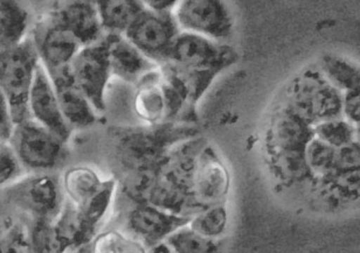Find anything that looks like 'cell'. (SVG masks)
<instances>
[{
	"mask_svg": "<svg viewBox=\"0 0 360 253\" xmlns=\"http://www.w3.org/2000/svg\"><path fill=\"white\" fill-rule=\"evenodd\" d=\"M174 252H215L217 242L202 236L191 228L190 224L181 226L165 240Z\"/></svg>",
	"mask_w": 360,
	"mask_h": 253,
	"instance_id": "ffe728a7",
	"label": "cell"
},
{
	"mask_svg": "<svg viewBox=\"0 0 360 253\" xmlns=\"http://www.w3.org/2000/svg\"><path fill=\"white\" fill-rule=\"evenodd\" d=\"M96 6L104 32L110 34H124L146 10L141 0H100Z\"/></svg>",
	"mask_w": 360,
	"mask_h": 253,
	"instance_id": "e0dca14e",
	"label": "cell"
},
{
	"mask_svg": "<svg viewBox=\"0 0 360 253\" xmlns=\"http://www.w3.org/2000/svg\"><path fill=\"white\" fill-rule=\"evenodd\" d=\"M180 32L174 12H156L146 8L123 35L160 66L167 60Z\"/></svg>",
	"mask_w": 360,
	"mask_h": 253,
	"instance_id": "8992f818",
	"label": "cell"
},
{
	"mask_svg": "<svg viewBox=\"0 0 360 253\" xmlns=\"http://www.w3.org/2000/svg\"><path fill=\"white\" fill-rule=\"evenodd\" d=\"M0 135H1V142H10L12 133H13L14 124L13 118L11 115L10 107L7 104L6 98L3 94H0Z\"/></svg>",
	"mask_w": 360,
	"mask_h": 253,
	"instance_id": "d4e9b609",
	"label": "cell"
},
{
	"mask_svg": "<svg viewBox=\"0 0 360 253\" xmlns=\"http://www.w3.org/2000/svg\"><path fill=\"white\" fill-rule=\"evenodd\" d=\"M31 224L28 233H30L32 251L60 252L54 222L46 221V219H35V221H31Z\"/></svg>",
	"mask_w": 360,
	"mask_h": 253,
	"instance_id": "7402d4cb",
	"label": "cell"
},
{
	"mask_svg": "<svg viewBox=\"0 0 360 253\" xmlns=\"http://www.w3.org/2000/svg\"><path fill=\"white\" fill-rule=\"evenodd\" d=\"M30 111L32 118L49 128L63 142H68L73 128L63 116L52 78L41 62L37 69L30 95Z\"/></svg>",
	"mask_w": 360,
	"mask_h": 253,
	"instance_id": "7c38bea8",
	"label": "cell"
},
{
	"mask_svg": "<svg viewBox=\"0 0 360 253\" xmlns=\"http://www.w3.org/2000/svg\"><path fill=\"white\" fill-rule=\"evenodd\" d=\"M94 251L100 252H143L146 247L137 240H129L120 233H105L95 237Z\"/></svg>",
	"mask_w": 360,
	"mask_h": 253,
	"instance_id": "603a6c76",
	"label": "cell"
},
{
	"mask_svg": "<svg viewBox=\"0 0 360 253\" xmlns=\"http://www.w3.org/2000/svg\"><path fill=\"white\" fill-rule=\"evenodd\" d=\"M105 181L89 167H73L63 177V186L68 201L75 205H84L104 187Z\"/></svg>",
	"mask_w": 360,
	"mask_h": 253,
	"instance_id": "ac0fdd59",
	"label": "cell"
},
{
	"mask_svg": "<svg viewBox=\"0 0 360 253\" xmlns=\"http://www.w3.org/2000/svg\"><path fill=\"white\" fill-rule=\"evenodd\" d=\"M70 73L96 112L105 110V89L112 76L107 36L84 46L70 63Z\"/></svg>",
	"mask_w": 360,
	"mask_h": 253,
	"instance_id": "52a82bcc",
	"label": "cell"
},
{
	"mask_svg": "<svg viewBox=\"0 0 360 253\" xmlns=\"http://www.w3.org/2000/svg\"><path fill=\"white\" fill-rule=\"evenodd\" d=\"M65 196L63 180L49 172H34L3 189L4 202L24 212L31 221L56 222L66 203Z\"/></svg>",
	"mask_w": 360,
	"mask_h": 253,
	"instance_id": "277c9868",
	"label": "cell"
},
{
	"mask_svg": "<svg viewBox=\"0 0 360 253\" xmlns=\"http://www.w3.org/2000/svg\"><path fill=\"white\" fill-rule=\"evenodd\" d=\"M238 54L231 46L205 35L180 32L167 60L160 64L164 80L195 109L219 74L232 66Z\"/></svg>",
	"mask_w": 360,
	"mask_h": 253,
	"instance_id": "6da1fadb",
	"label": "cell"
},
{
	"mask_svg": "<svg viewBox=\"0 0 360 253\" xmlns=\"http://www.w3.org/2000/svg\"><path fill=\"white\" fill-rule=\"evenodd\" d=\"M90 1H93L94 4H97L100 0H90Z\"/></svg>",
	"mask_w": 360,
	"mask_h": 253,
	"instance_id": "4316f807",
	"label": "cell"
},
{
	"mask_svg": "<svg viewBox=\"0 0 360 253\" xmlns=\"http://www.w3.org/2000/svg\"><path fill=\"white\" fill-rule=\"evenodd\" d=\"M22 163L8 142H1L0 149V182L1 186L18 180L22 173Z\"/></svg>",
	"mask_w": 360,
	"mask_h": 253,
	"instance_id": "cb8c5ba5",
	"label": "cell"
},
{
	"mask_svg": "<svg viewBox=\"0 0 360 253\" xmlns=\"http://www.w3.org/2000/svg\"><path fill=\"white\" fill-rule=\"evenodd\" d=\"M105 36L109 43L112 76L118 77L127 83L137 84L146 74L160 67L132 45L124 35L105 33Z\"/></svg>",
	"mask_w": 360,
	"mask_h": 253,
	"instance_id": "5bb4252c",
	"label": "cell"
},
{
	"mask_svg": "<svg viewBox=\"0 0 360 253\" xmlns=\"http://www.w3.org/2000/svg\"><path fill=\"white\" fill-rule=\"evenodd\" d=\"M197 135V128L184 123L117 128L114 133L116 158L123 173L144 167L162 166L174 146Z\"/></svg>",
	"mask_w": 360,
	"mask_h": 253,
	"instance_id": "7a4b0ae2",
	"label": "cell"
},
{
	"mask_svg": "<svg viewBox=\"0 0 360 253\" xmlns=\"http://www.w3.org/2000/svg\"><path fill=\"white\" fill-rule=\"evenodd\" d=\"M26 170L49 172L66 161V142L34 119L17 124L8 142Z\"/></svg>",
	"mask_w": 360,
	"mask_h": 253,
	"instance_id": "5b68a950",
	"label": "cell"
},
{
	"mask_svg": "<svg viewBox=\"0 0 360 253\" xmlns=\"http://www.w3.org/2000/svg\"><path fill=\"white\" fill-rule=\"evenodd\" d=\"M144 6L156 12H174L179 0H141Z\"/></svg>",
	"mask_w": 360,
	"mask_h": 253,
	"instance_id": "484cf974",
	"label": "cell"
},
{
	"mask_svg": "<svg viewBox=\"0 0 360 253\" xmlns=\"http://www.w3.org/2000/svg\"><path fill=\"white\" fill-rule=\"evenodd\" d=\"M40 64L32 36L0 50V87L15 125L31 119L30 95Z\"/></svg>",
	"mask_w": 360,
	"mask_h": 253,
	"instance_id": "3957f363",
	"label": "cell"
},
{
	"mask_svg": "<svg viewBox=\"0 0 360 253\" xmlns=\"http://www.w3.org/2000/svg\"><path fill=\"white\" fill-rule=\"evenodd\" d=\"M47 15L70 32L82 46L91 45L105 34L96 4L90 0H59Z\"/></svg>",
	"mask_w": 360,
	"mask_h": 253,
	"instance_id": "4fadbf2b",
	"label": "cell"
},
{
	"mask_svg": "<svg viewBox=\"0 0 360 253\" xmlns=\"http://www.w3.org/2000/svg\"><path fill=\"white\" fill-rule=\"evenodd\" d=\"M229 177L225 166L210 146L201 152L191 188L194 212L222 205L229 193Z\"/></svg>",
	"mask_w": 360,
	"mask_h": 253,
	"instance_id": "8fae6325",
	"label": "cell"
},
{
	"mask_svg": "<svg viewBox=\"0 0 360 253\" xmlns=\"http://www.w3.org/2000/svg\"><path fill=\"white\" fill-rule=\"evenodd\" d=\"M49 77L56 88L63 116L73 130L94 125L96 122V110L74 81L70 67Z\"/></svg>",
	"mask_w": 360,
	"mask_h": 253,
	"instance_id": "9a60e30c",
	"label": "cell"
},
{
	"mask_svg": "<svg viewBox=\"0 0 360 253\" xmlns=\"http://www.w3.org/2000/svg\"><path fill=\"white\" fill-rule=\"evenodd\" d=\"M136 86L135 105L139 115L149 124L167 123V96L160 67L146 74Z\"/></svg>",
	"mask_w": 360,
	"mask_h": 253,
	"instance_id": "2e32d148",
	"label": "cell"
},
{
	"mask_svg": "<svg viewBox=\"0 0 360 253\" xmlns=\"http://www.w3.org/2000/svg\"><path fill=\"white\" fill-rule=\"evenodd\" d=\"M32 38L42 66L49 76L70 68V63L84 46L66 28L45 15L32 32Z\"/></svg>",
	"mask_w": 360,
	"mask_h": 253,
	"instance_id": "9c48e42d",
	"label": "cell"
},
{
	"mask_svg": "<svg viewBox=\"0 0 360 253\" xmlns=\"http://www.w3.org/2000/svg\"><path fill=\"white\" fill-rule=\"evenodd\" d=\"M227 226V212L222 205H213L198 212L191 219L190 226L202 236L215 240L222 235Z\"/></svg>",
	"mask_w": 360,
	"mask_h": 253,
	"instance_id": "44dd1931",
	"label": "cell"
},
{
	"mask_svg": "<svg viewBox=\"0 0 360 253\" xmlns=\"http://www.w3.org/2000/svg\"><path fill=\"white\" fill-rule=\"evenodd\" d=\"M28 13L17 0H0V46L7 48L26 38Z\"/></svg>",
	"mask_w": 360,
	"mask_h": 253,
	"instance_id": "d6986e66",
	"label": "cell"
},
{
	"mask_svg": "<svg viewBox=\"0 0 360 253\" xmlns=\"http://www.w3.org/2000/svg\"><path fill=\"white\" fill-rule=\"evenodd\" d=\"M131 205L125 216V229L146 250L167 240L181 226L190 224L192 219V217L167 212L148 202Z\"/></svg>",
	"mask_w": 360,
	"mask_h": 253,
	"instance_id": "30bf717a",
	"label": "cell"
},
{
	"mask_svg": "<svg viewBox=\"0 0 360 253\" xmlns=\"http://www.w3.org/2000/svg\"><path fill=\"white\" fill-rule=\"evenodd\" d=\"M174 13L181 31L219 41L232 34V15L224 0H179Z\"/></svg>",
	"mask_w": 360,
	"mask_h": 253,
	"instance_id": "ba28073f",
	"label": "cell"
}]
</instances>
